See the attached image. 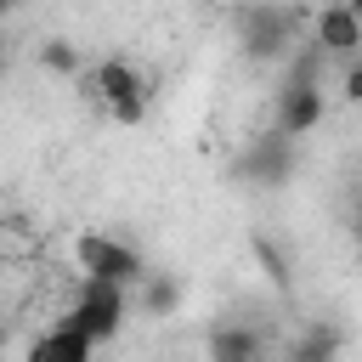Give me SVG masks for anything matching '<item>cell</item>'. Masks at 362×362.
<instances>
[{"instance_id":"6da1fadb","label":"cell","mask_w":362,"mask_h":362,"mask_svg":"<svg viewBox=\"0 0 362 362\" xmlns=\"http://www.w3.org/2000/svg\"><path fill=\"white\" fill-rule=\"evenodd\" d=\"M294 28H300L294 6H272V0L238 6V45H243L249 62H283L288 45H294Z\"/></svg>"},{"instance_id":"7a4b0ae2","label":"cell","mask_w":362,"mask_h":362,"mask_svg":"<svg viewBox=\"0 0 362 362\" xmlns=\"http://www.w3.org/2000/svg\"><path fill=\"white\" fill-rule=\"evenodd\" d=\"M90 96H96V102L107 107V119L124 124V130H136V124L147 119V79H141V68L124 62V57H102V62L90 68Z\"/></svg>"},{"instance_id":"3957f363","label":"cell","mask_w":362,"mask_h":362,"mask_svg":"<svg viewBox=\"0 0 362 362\" xmlns=\"http://www.w3.org/2000/svg\"><path fill=\"white\" fill-rule=\"evenodd\" d=\"M124 317H130V288L102 283V277H79V294H74V305H68L62 322H74L90 345H107L124 328Z\"/></svg>"},{"instance_id":"277c9868","label":"cell","mask_w":362,"mask_h":362,"mask_svg":"<svg viewBox=\"0 0 362 362\" xmlns=\"http://www.w3.org/2000/svg\"><path fill=\"white\" fill-rule=\"evenodd\" d=\"M74 266H79V277H102V283H119V288H136L147 277V260L130 243H119L113 232H79L74 238Z\"/></svg>"},{"instance_id":"5b68a950","label":"cell","mask_w":362,"mask_h":362,"mask_svg":"<svg viewBox=\"0 0 362 362\" xmlns=\"http://www.w3.org/2000/svg\"><path fill=\"white\" fill-rule=\"evenodd\" d=\"M322 113H328V102H322V90H317V79H288V85L277 90L272 130H277V136H288V141H300L305 130H317V124H322Z\"/></svg>"},{"instance_id":"8992f818","label":"cell","mask_w":362,"mask_h":362,"mask_svg":"<svg viewBox=\"0 0 362 362\" xmlns=\"http://www.w3.org/2000/svg\"><path fill=\"white\" fill-rule=\"evenodd\" d=\"M305 45H317L322 57L356 62V57H362V23L345 11V0H328V6H317V17H311V40H305Z\"/></svg>"},{"instance_id":"52a82bcc","label":"cell","mask_w":362,"mask_h":362,"mask_svg":"<svg viewBox=\"0 0 362 362\" xmlns=\"http://www.w3.org/2000/svg\"><path fill=\"white\" fill-rule=\"evenodd\" d=\"M288 170H294V141L277 136V130L255 136L249 153H243V164H238V175H249V181H272V187L288 181Z\"/></svg>"},{"instance_id":"ba28073f","label":"cell","mask_w":362,"mask_h":362,"mask_svg":"<svg viewBox=\"0 0 362 362\" xmlns=\"http://www.w3.org/2000/svg\"><path fill=\"white\" fill-rule=\"evenodd\" d=\"M23 362H96V345H90L74 322H57V328H45V334L28 339Z\"/></svg>"},{"instance_id":"9c48e42d","label":"cell","mask_w":362,"mask_h":362,"mask_svg":"<svg viewBox=\"0 0 362 362\" xmlns=\"http://www.w3.org/2000/svg\"><path fill=\"white\" fill-rule=\"evenodd\" d=\"M209 362H266V334L243 322H221L209 334Z\"/></svg>"},{"instance_id":"30bf717a","label":"cell","mask_w":362,"mask_h":362,"mask_svg":"<svg viewBox=\"0 0 362 362\" xmlns=\"http://www.w3.org/2000/svg\"><path fill=\"white\" fill-rule=\"evenodd\" d=\"M339 345H345V339H339V328H334V322H305V328H300V339L283 351V362H334V356H339Z\"/></svg>"},{"instance_id":"8fae6325","label":"cell","mask_w":362,"mask_h":362,"mask_svg":"<svg viewBox=\"0 0 362 362\" xmlns=\"http://www.w3.org/2000/svg\"><path fill=\"white\" fill-rule=\"evenodd\" d=\"M175 300H181V277H153V272H147V277L136 283V305H141L147 317H164Z\"/></svg>"},{"instance_id":"7c38bea8","label":"cell","mask_w":362,"mask_h":362,"mask_svg":"<svg viewBox=\"0 0 362 362\" xmlns=\"http://www.w3.org/2000/svg\"><path fill=\"white\" fill-rule=\"evenodd\" d=\"M249 249H255L260 272L272 277V288H277V294H288V288H294V277H288V255H283V249H277L266 232H255V238H249Z\"/></svg>"},{"instance_id":"4fadbf2b","label":"cell","mask_w":362,"mask_h":362,"mask_svg":"<svg viewBox=\"0 0 362 362\" xmlns=\"http://www.w3.org/2000/svg\"><path fill=\"white\" fill-rule=\"evenodd\" d=\"M40 68H51V74H79L74 40H45V45H40Z\"/></svg>"},{"instance_id":"5bb4252c","label":"cell","mask_w":362,"mask_h":362,"mask_svg":"<svg viewBox=\"0 0 362 362\" xmlns=\"http://www.w3.org/2000/svg\"><path fill=\"white\" fill-rule=\"evenodd\" d=\"M345 102L362 107V62H345Z\"/></svg>"},{"instance_id":"9a60e30c","label":"cell","mask_w":362,"mask_h":362,"mask_svg":"<svg viewBox=\"0 0 362 362\" xmlns=\"http://www.w3.org/2000/svg\"><path fill=\"white\" fill-rule=\"evenodd\" d=\"M345 11H351V17H356V23H362V0H345Z\"/></svg>"},{"instance_id":"2e32d148","label":"cell","mask_w":362,"mask_h":362,"mask_svg":"<svg viewBox=\"0 0 362 362\" xmlns=\"http://www.w3.org/2000/svg\"><path fill=\"white\" fill-rule=\"evenodd\" d=\"M11 11H17V0H0V23H6V17H11Z\"/></svg>"}]
</instances>
